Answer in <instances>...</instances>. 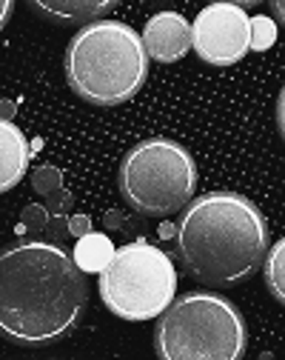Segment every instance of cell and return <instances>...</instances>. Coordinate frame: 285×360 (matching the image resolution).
Returning <instances> with one entry per match:
<instances>
[{
    "instance_id": "6da1fadb",
    "label": "cell",
    "mask_w": 285,
    "mask_h": 360,
    "mask_svg": "<svg viewBox=\"0 0 285 360\" xmlns=\"http://www.w3.org/2000/svg\"><path fill=\"white\" fill-rule=\"evenodd\" d=\"M88 303L86 275L60 243L20 240L0 252V335L20 346L66 338Z\"/></svg>"
},
{
    "instance_id": "7a4b0ae2",
    "label": "cell",
    "mask_w": 285,
    "mask_h": 360,
    "mask_svg": "<svg viewBox=\"0 0 285 360\" xmlns=\"http://www.w3.org/2000/svg\"><path fill=\"white\" fill-rule=\"evenodd\" d=\"M177 252L185 272L206 286L243 283L265 260L268 223L248 198L211 192L183 212Z\"/></svg>"
},
{
    "instance_id": "3957f363",
    "label": "cell",
    "mask_w": 285,
    "mask_h": 360,
    "mask_svg": "<svg viewBox=\"0 0 285 360\" xmlns=\"http://www.w3.org/2000/svg\"><path fill=\"white\" fill-rule=\"evenodd\" d=\"M149 75L140 34L120 20L83 26L66 49V80L72 92L94 106H117L134 98Z\"/></svg>"
},
{
    "instance_id": "277c9868",
    "label": "cell",
    "mask_w": 285,
    "mask_h": 360,
    "mask_svg": "<svg viewBox=\"0 0 285 360\" xmlns=\"http://www.w3.org/2000/svg\"><path fill=\"white\" fill-rule=\"evenodd\" d=\"M246 343L243 314L211 292H188L171 300L154 329L160 360H243Z\"/></svg>"
},
{
    "instance_id": "5b68a950",
    "label": "cell",
    "mask_w": 285,
    "mask_h": 360,
    "mask_svg": "<svg viewBox=\"0 0 285 360\" xmlns=\"http://www.w3.org/2000/svg\"><path fill=\"white\" fill-rule=\"evenodd\" d=\"M177 295V269L171 257L149 243L134 240L114 249L100 272V297L112 314L131 323L154 321Z\"/></svg>"
},
{
    "instance_id": "8992f818",
    "label": "cell",
    "mask_w": 285,
    "mask_h": 360,
    "mask_svg": "<svg viewBox=\"0 0 285 360\" xmlns=\"http://www.w3.org/2000/svg\"><path fill=\"white\" fill-rule=\"evenodd\" d=\"M194 189L197 166L192 152L168 138H149L137 143L120 163V192L140 214H174L188 206Z\"/></svg>"
},
{
    "instance_id": "52a82bcc",
    "label": "cell",
    "mask_w": 285,
    "mask_h": 360,
    "mask_svg": "<svg viewBox=\"0 0 285 360\" xmlns=\"http://www.w3.org/2000/svg\"><path fill=\"white\" fill-rule=\"evenodd\" d=\"M192 49L211 66H234L248 55V15L243 4H211L192 26Z\"/></svg>"
},
{
    "instance_id": "ba28073f",
    "label": "cell",
    "mask_w": 285,
    "mask_h": 360,
    "mask_svg": "<svg viewBox=\"0 0 285 360\" xmlns=\"http://www.w3.org/2000/svg\"><path fill=\"white\" fill-rule=\"evenodd\" d=\"M140 40L142 49H146V58H154L160 63H174L192 49V23L180 12H157L154 18H149Z\"/></svg>"
},
{
    "instance_id": "9c48e42d",
    "label": "cell",
    "mask_w": 285,
    "mask_h": 360,
    "mask_svg": "<svg viewBox=\"0 0 285 360\" xmlns=\"http://www.w3.org/2000/svg\"><path fill=\"white\" fill-rule=\"evenodd\" d=\"M29 143L26 134L12 123V120H0V195L15 189L26 169H29Z\"/></svg>"
},
{
    "instance_id": "30bf717a",
    "label": "cell",
    "mask_w": 285,
    "mask_h": 360,
    "mask_svg": "<svg viewBox=\"0 0 285 360\" xmlns=\"http://www.w3.org/2000/svg\"><path fill=\"white\" fill-rule=\"evenodd\" d=\"M32 12L49 18L55 23H94L103 20L106 12L117 9L114 0H55V4H43L32 0Z\"/></svg>"
},
{
    "instance_id": "8fae6325",
    "label": "cell",
    "mask_w": 285,
    "mask_h": 360,
    "mask_svg": "<svg viewBox=\"0 0 285 360\" xmlns=\"http://www.w3.org/2000/svg\"><path fill=\"white\" fill-rule=\"evenodd\" d=\"M112 255H114V243H112L106 235L88 232V235L77 238V246H74L72 260H74V266L80 269L83 275H86V272H98V275H100L103 269L109 266Z\"/></svg>"
},
{
    "instance_id": "7c38bea8",
    "label": "cell",
    "mask_w": 285,
    "mask_h": 360,
    "mask_svg": "<svg viewBox=\"0 0 285 360\" xmlns=\"http://www.w3.org/2000/svg\"><path fill=\"white\" fill-rule=\"evenodd\" d=\"M282 252H285V240H277L271 246V252H265V260H263V269H265V283H268V292L274 295V300H285V283H282Z\"/></svg>"
},
{
    "instance_id": "4fadbf2b",
    "label": "cell",
    "mask_w": 285,
    "mask_h": 360,
    "mask_svg": "<svg viewBox=\"0 0 285 360\" xmlns=\"http://www.w3.org/2000/svg\"><path fill=\"white\" fill-rule=\"evenodd\" d=\"M274 40H277V20H271L268 15L248 18V49L265 52L274 46Z\"/></svg>"
},
{
    "instance_id": "5bb4252c",
    "label": "cell",
    "mask_w": 285,
    "mask_h": 360,
    "mask_svg": "<svg viewBox=\"0 0 285 360\" xmlns=\"http://www.w3.org/2000/svg\"><path fill=\"white\" fill-rule=\"evenodd\" d=\"M46 226H49V212H46V206H26L23 214H20V235L23 232H43Z\"/></svg>"
},
{
    "instance_id": "9a60e30c",
    "label": "cell",
    "mask_w": 285,
    "mask_h": 360,
    "mask_svg": "<svg viewBox=\"0 0 285 360\" xmlns=\"http://www.w3.org/2000/svg\"><path fill=\"white\" fill-rule=\"evenodd\" d=\"M60 180H63V174H60L55 166H40V169L34 172V177H32V184H34V192L52 195V192L60 189Z\"/></svg>"
},
{
    "instance_id": "2e32d148",
    "label": "cell",
    "mask_w": 285,
    "mask_h": 360,
    "mask_svg": "<svg viewBox=\"0 0 285 360\" xmlns=\"http://www.w3.org/2000/svg\"><path fill=\"white\" fill-rule=\"evenodd\" d=\"M66 229H69L74 238H83V235H88V232H91V220H88L86 214H74V217H69Z\"/></svg>"
},
{
    "instance_id": "e0dca14e",
    "label": "cell",
    "mask_w": 285,
    "mask_h": 360,
    "mask_svg": "<svg viewBox=\"0 0 285 360\" xmlns=\"http://www.w3.org/2000/svg\"><path fill=\"white\" fill-rule=\"evenodd\" d=\"M12 12H15V4H12V0H0V29L9 23Z\"/></svg>"
},
{
    "instance_id": "ac0fdd59",
    "label": "cell",
    "mask_w": 285,
    "mask_h": 360,
    "mask_svg": "<svg viewBox=\"0 0 285 360\" xmlns=\"http://www.w3.org/2000/svg\"><path fill=\"white\" fill-rule=\"evenodd\" d=\"M15 115V103H9V101H0V120H9Z\"/></svg>"
},
{
    "instance_id": "d6986e66",
    "label": "cell",
    "mask_w": 285,
    "mask_h": 360,
    "mask_svg": "<svg viewBox=\"0 0 285 360\" xmlns=\"http://www.w3.org/2000/svg\"><path fill=\"white\" fill-rule=\"evenodd\" d=\"M63 360H69V357H63Z\"/></svg>"
}]
</instances>
